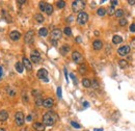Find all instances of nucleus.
Here are the masks:
<instances>
[{"instance_id": "nucleus-31", "label": "nucleus", "mask_w": 135, "mask_h": 131, "mask_svg": "<svg viewBox=\"0 0 135 131\" xmlns=\"http://www.w3.org/2000/svg\"><path fill=\"white\" fill-rule=\"evenodd\" d=\"M46 5H47V3H46V2H44V1H41V2H40V10H41L42 12H45Z\"/></svg>"}, {"instance_id": "nucleus-2", "label": "nucleus", "mask_w": 135, "mask_h": 131, "mask_svg": "<svg viewBox=\"0 0 135 131\" xmlns=\"http://www.w3.org/2000/svg\"><path fill=\"white\" fill-rule=\"evenodd\" d=\"M85 6V1L83 0H75V1L72 2V8L75 13H81V10Z\"/></svg>"}, {"instance_id": "nucleus-39", "label": "nucleus", "mask_w": 135, "mask_h": 131, "mask_svg": "<svg viewBox=\"0 0 135 131\" xmlns=\"http://www.w3.org/2000/svg\"><path fill=\"white\" fill-rule=\"evenodd\" d=\"M70 77L72 78V80H73V81H74V83H75V84H77V80H76V76H75V75H74V74H73V73H71V74H70Z\"/></svg>"}, {"instance_id": "nucleus-23", "label": "nucleus", "mask_w": 135, "mask_h": 131, "mask_svg": "<svg viewBox=\"0 0 135 131\" xmlns=\"http://www.w3.org/2000/svg\"><path fill=\"white\" fill-rule=\"evenodd\" d=\"M87 72V68H86V66L85 65H83V64H81V66L79 67V73L80 74H82V75H84L85 73Z\"/></svg>"}, {"instance_id": "nucleus-54", "label": "nucleus", "mask_w": 135, "mask_h": 131, "mask_svg": "<svg viewBox=\"0 0 135 131\" xmlns=\"http://www.w3.org/2000/svg\"><path fill=\"white\" fill-rule=\"evenodd\" d=\"M0 131H5L4 128H0Z\"/></svg>"}, {"instance_id": "nucleus-14", "label": "nucleus", "mask_w": 135, "mask_h": 131, "mask_svg": "<svg viewBox=\"0 0 135 131\" xmlns=\"http://www.w3.org/2000/svg\"><path fill=\"white\" fill-rule=\"evenodd\" d=\"M32 127L36 131H44L45 130V125L43 124V123H40V122H35V123H33V126Z\"/></svg>"}, {"instance_id": "nucleus-6", "label": "nucleus", "mask_w": 135, "mask_h": 131, "mask_svg": "<svg viewBox=\"0 0 135 131\" xmlns=\"http://www.w3.org/2000/svg\"><path fill=\"white\" fill-rule=\"evenodd\" d=\"M47 77H48V72H47V70H46V69L42 68V69H40L38 71V78L42 79V80H44L46 82H48L49 79Z\"/></svg>"}, {"instance_id": "nucleus-41", "label": "nucleus", "mask_w": 135, "mask_h": 131, "mask_svg": "<svg viewBox=\"0 0 135 131\" xmlns=\"http://www.w3.org/2000/svg\"><path fill=\"white\" fill-rule=\"evenodd\" d=\"M110 3H111V6L114 7V5H117V4H119V1H117V0H114V1H110Z\"/></svg>"}, {"instance_id": "nucleus-5", "label": "nucleus", "mask_w": 135, "mask_h": 131, "mask_svg": "<svg viewBox=\"0 0 135 131\" xmlns=\"http://www.w3.org/2000/svg\"><path fill=\"white\" fill-rule=\"evenodd\" d=\"M42 58H41V55H40L39 51L34 50L31 52L30 54V61H33L34 64H39V62H41Z\"/></svg>"}, {"instance_id": "nucleus-52", "label": "nucleus", "mask_w": 135, "mask_h": 131, "mask_svg": "<svg viewBox=\"0 0 135 131\" xmlns=\"http://www.w3.org/2000/svg\"><path fill=\"white\" fill-rule=\"evenodd\" d=\"M52 43L54 44V46H56V45H57V41H53V40H52Z\"/></svg>"}, {"instance_id": "nucleus-44", "label": "nucleus", "mask_w": 135, "mask_h": 131, "mask_svg": "<svg viewBox=\"0 0 135 131\" xmlns=\"http://www.w3.org/2000/svg\"><path fill=\"white\" fill-rule=\"evenodd\" d=\"M73 20H74V17H73V16H70V17H68L67 21H68V22H72Z\"/></svg>"}, {"instance_id": "nucleus-12", "label": "nucleus", "mask_w": 135, "mask_h": 131, "mask_svg": "<svg viewBox=\"0 0 135 131\" xmlns=\"http://www.w3.org/2000/svg\"><path fill=\"white\" fill-rule=\"evenodd\" d=\"M10 38L13 40V41H18V40L21 38V33H20L19 31H17V30H14L10 33Z\"/></svg>"}, {"instance_id": "nucleus-40", "label": "nucleus", "mask_w": 135, "mask_h": 131, "mask_svg": "<svg viewBox=\"0 0 135 131\" xmlns=\"http://www.w3.org/2000/svg\"><path fill=\"white\" fill-rule=\"evenodd\" d=\"M129 29H130L131 32H135V23L131 24V25H130V28H129Z\"/></svg>"}, {"instance_id": "nucleus-46", "label": "nucleus", "mask_w": 135, "mask_h": 131, "mask_svg": "<svg viewBox=\"0 0 135 131\" xmlns=\"http://www.w3.org/2000/svg\"><path fill=\"white\" fill-rule=\"evenodd\" d=\"M2 76H3V70H2V67L0 66V79H1Z\"/></svg>"}, {"instance_id": "nucleus-26", "label": "nucleus", "mask_w": 135, "mask_h": 131, "mask_svg": "<svg viewBox=\"0 0 135 131\" xmlns=\"http://www.w3.org/2000/svg\"><path fill=\"white\" fill-rule=\"evenodd\" d=\"M7 94H8V96H10V97L16 96V91H15V89H13L11 86L7 87Z\"/></svg>"}, {"instance_id": "nucleus-19", "label": "nucleus", "mask_w": 135, "mask_h": 131, "mask_svg": "<svg viewBox=\"0 0 135 131\" xmlns=\"http://www.w3.org/2000/svg\"><path fill=\"white\" fill-rule=\"evenodd\" d=\"M15 67H16V70H17V72L18 73H22L23 70H24V66H23V64L22 62H20V61L17 62Z\"/></svg>"}, {"instance_id": "nucleus-16", "label": "nucleus", "mask_w": 135, "mask_h": 131, "mask_svg": "<svg viewBox=\"0 0 135 131\" xmlns=\"http://www.w3.org/2000/svg\"><path fill=\"white\" fill-rule=\"evenodd\" d=\"M8 118V113L6 110H1L0 111V122H5Z\"/></svg>"}, {"instance_id": "nucleus-43", "label": "nucleus", "mask_w": 135, "mask_h": 131, "mask_svg": "<svg viewBox=\"0 0 135 131\" xmlns=\"http://www.w3.org/2000/svg\"><path fill=\"white\" fill-rule=\"evenodd\" d=\"M131 46H130V48L132 47V48H134V49H135V39H133V40H132V41H131Z\"/></svg>"}, {"instance_id": "nucleus-35", "label": "nucleus", "mask_w": 135, "mask_h": 131, "mask_svg": "<svg viewBox=\"0 0 135 131\" xmlns=\"http://www.w3.org/2000/svg\"><path fill=\"white\" fill-rule=\"evenodd\" d=\"M119 23H120V26H125V25H127V20H126L125 18H122L119 21Z\"/></svg>"}, {"instance_id": "nucleus-15", "label": "nucleus", "mask_w": 135, "mask_h": 131, "mask_svg": "<svg viewBox=\"0 0 135 131\" xmlns=\"http://www.w3.org/2000/svg\"><path fill=\"white\" fill-rule=\"evenodd\" d=\"M93 47L95 50H100V49H102V47H103V43L100 41V40H96V41H94V43H93Z\"/></svg>"}, {"instance_id": "nucleus-11", "label": "nucleus", "mask_w": 135, "mask_h": 131, "mask_svg": "<svg viewBox=\"0 0 135 131\" xmlns=\"http://www.w3.org/2000/svg\"><path fill=\"white\" fill-rule=\"evenodd\" d=\"M23 66H24V68L28 71H31L32 70V65H31V61L28 59L27 57H23V61H22Z\"/></svg>"}, {"instance_id": "nucleus-48", "label": "nucleus", "mask_w": 135, "mask_h": 131, "mask_svg": "<svg viewBox=\"0 0 135 131\" xmlns=\"http://www.w3.org/2000/svg\"><path fill=\"white\" fill-rule=\"evenodd\" d=\"M23 99H24V101H25V102H28V98H27L26 94H24V95H23Z\"/></svg>"}, {"instance_id": "nucleus-13", "label": "nucleus", "mask_w": 135, "mask_h": 131, "mask_svg": "<svg viewBox=\"0 0 135 131\" xmlns=\"http://www.w3.org/2000/svg\"><path fill=\"white\" fill-rule=\"evenodd\" d=\"M53 104H54V101H53L52 98H47V99H45L44 100V102H43V106H45L46 108L52 107Z\"/></svg>"}, {"instance_id": "nucleus-24", "label": "nucleus", "mask_w": 135, "mask_h": 131, "mask_svg": "<svg viewBox=\"0 0 135 131\" xmlns=\"http://www.w3.org/2000/svg\"><path fill=\"white\" fill-rule=\"evenodd\" d=\"M34 19H35L36 22H39V23H43L44 22V17L41 14H36L35 16H34Z\"/></svg>"}, {"instance_id": "nucleus-30", "label": "nucleus", "mask_w": 135, "mask_h": 131, "mask_svg": "<svg viewBox=\"0 0 135 131\" xmlns=\"http://www.w3.org/2000/svg\"><path fill=\"white\" fill-rule=\"evenodd\" d=\"M64 32H65V35H72V29L70 27H65Z\"/></svg>"}, {"instance_id": "nucleus-42", "label": "nucleus", "mask_w": 135, "mask_h": 131, "mask_svg": "<svg viewBox=\"0 0 135 131\" xmlns=\"http://www.w3.org/2000/svg\"><path fill=\"white\" fill-rule=\"evenodd\" d=\"M26 121H27V122H31V121H32V116H31V115H28V116H26Z\"/></svg>"}, {"instance_id": "nucleus-25", "label": "nucleus", "mask_w": 135, "mask_h": 131, "mask_svg": "<svg viewBox=\"0 0 135 131\" xmlns=\"http://www.w3.org/2000/svg\"><path fill=\"white\" fill-rule=\"evenodd\" d=\"M119 66L122 69H125V68L128 67V62H127V60H125V59H120V60H119Z\"/></svg>"}, {"instance_id": "nucleus-7", "label": "nucleus", "mask_w": 135, "mask_h": 131, "mask_svg": "<svg viewBox=\"0 0 135 131\" xmlns=\"http://www.w3.org/2000/svg\"><path fill=\"white\" fill-rule=\"evenodd\" d=\"M130 46H128V45H126V46H123V47H120L119 49H117V54H119L120 56H126L128 55V53L130 52Z\"/></svg>"}, {"instance_id": "nucleus-18", "label": "nucleus", "mask_w": 135, "mask_h": 131, "mask_svg": "<svg viewBox=\"0 0 135 131\" xmlns=\"http://www.w3.org/2000/svg\"><path fill=\"white\" fill-rule=\"evenodd\" d=\"M69 52H70V46H68V45H64V46L60 48V53H61L62 55H65V54Z\"/></svg>"}, {"instance_id": "nucleus-27", "label": "nucleus", "mask_w": 135, "mask_h": 131, "mask_svg": "<svg viewBox=\"0 0 135 131\" xmlns=\"http://www.w3.org/2000/svg\"><path fill=\"white\" fill-rule=\"evenodd\" d=\"M43 102H44V100L41 98V96H39V97H36L35 98V105L36 106H42Z\"/></svg>"}, {"instance_id": "nucleus-9", "label": "nucleus", "mask_w": 135, "mask_h": 131, "mask_svg": "<svg viewBox=\"0 0 135 131\" xmlns=\"http://www.w3.org/2000/svg\"><path fill=\"white\" fill-rule=\"evenodd\" d=\"M33 39H34V32L32 30H29L28 32H26V35L24 36V41L26 44H31L33 42Z\"/></svg>"}, {"instance_id": "nucleus-38", "label": "nucleus", "mask_w": 135, "mask_h": 131, "mask_svg": "<svg viewBox=\"0 0 135 131\" xmlns=\"http://www.w3.org/2000/svg\"><path fill=\"white\" fill-rule=\"evenodd\" d=\"M61 96H62V91H61V87L58 86V87H57V97H58V98H61Z\"/></svg>"}, {"instance_id": "nucleus-28", "label": "nucleus", "mask_w": 135, "mask_h": 131, "mask_svg": "<svg viewBox=\"0 0 135 131\" xmlns=\"http://www.w3.org/2000/svg\"><path fill=\"white\" fill-rule=\"evenodd\" d=\"M97 14H98V16H104L105 14H106V10L104 7H100V8H98V10H97Z\"/></svg>"}, {"instance_id": "nucleus-3", "label": "nucleus", "mask_w": 135, "mask_h": 131, "mask_svg": "<svg viewBox=\"0 0 135 131\" xmlns=\"http://www.w3.org/2000/svg\"><path fill=\"white\" fill-rule=\"evenodd\" d=\"M15 121H16V124L18 126H22L25 122V116L23 115L22 111H17L16 112V116H15Z\"/></svg>"}, {"instance_id": "nucleus-10", "label": "nucleus", "mask_w": 135, "mask_h": 131, "mask_svg": "<svg viewBox=\"0 0 135 131\" xmlns=\"http://www.w3.org/2000/svg\"><path fill=\"white\" fill-rule=\"evenodd\" d=\"M61 35H62V32L59 29H54L52 32H51V36H52L53 41H57V40H59L60 38H61Z\"/></svg>"}, {"instance_id": "nucleus-33", "label": "nucleus", "mask_w": 135, "mask_h": 131, "mask_svg": "<svg viewBox=\"0 0 135 131\" xmlns=\"http://www.w3.org/2000/svg\"><path fill=\"white\" fill-rule=\"evenodd\" d=\"M56 5L58 6L59 8H64L65 6V1H57L56 2Z\"/></svg>"}, {"instance_id": "nucleus-8", "label": "nucleus", "mask_w": 135, "mask_h": 131, "mask_svg": "<svg viewBox=\"0 0 135 131\" xmlns=\"http://www.w3.org/2000/svg\"><path fill=\"white\" fill-rule=\"evenodd\" d=\"M72 58H73V60L76 64H82V61H83V57H82L81 53L78 52V51H74L73 54H72Z\"/></svg>"}, {"instance_id": "nucleus-29", "label": "nucleus", "mask_w": 135, "mask_h": 131, "mask_svg": "<svg viewBox=\"0 0 135 131\" xmlns=\"http://www.w3.org/2000/svg\"><path fill=\"white\" fill-rule=\"evenodd\" d=\"M117 18H122L123 17V15H124V10H115V14H114Z\"/></svg>"}, {"instance_id": "nucleus-32", "label": "nucleus", "mask_w": 135, "mask_h": 131, "mask_svg": "<svg viewBox=\"0 0 135 131\" xmlns=\"http://www.w3.org/2000/svg\"><path fill=\"white\" fill-rule=\"evenodd\" d=\"M106 12H107L109 15H114V14H115V10H114V7H113V6H110L107 10H106Z\"/></svg>"}, {"instance_id": "nucleus-36", "label": "nucleus", "mask_w": 135, "mask_h": 131, "mask_svg": "<svg viewBox=\"0 0 135 131\" xmlns=\"http://www.w3.org/2000/svg\"><path fill=\"white\" fill-rule=\"evenodd\" d=\"M91 86H93L94 89H98V87H99V83H98V81L96 79H94L93 82H91Z\"/></svg>"}, {"instance_id": "nucleus-51", "label": "nucleus", "mask_w": 135, "mask_h": 131, "mask_svg": "<svg viewBox=\"0 0 135 131\" xmlns=\"http://www.w3.org/2000/svg\"><path fill=\"white\" fill-rule=\"evenodd\" d=\"M25 2H26V1H25V0H23V1H18V3H20V4H23V3H25Z\"/></svg>"}, {"instance_id": "nucleus-50", "label": "nucleus", "mask_w": 135, "mask_h": 131, "mask_svg": "<svg viewBox=\"0 0 135 131\" xmlns=\"http://www.w3.org/2000/svg\"><path fill=\"white\" fill-rule=\"evenodd\" d=\"M94 131H103V128H100V129H97V128H95Z\"/></svg>"}, {"instance_id": "nucleus-20", "label": "nucleus", "mask_w": 135, "mask_h": 131, "mask_svg": "<svg viewBox=\"0 0 135 131\" xmlns=\"http://www.w3.org/2000/svg\"><path fill=\"white\" fill-rule=\"evenodd\" d=\"M39 35H41V36H43V38H45V36H47L48 35V29L46 27H43V28H41V29L39 30Z\"/></svg>"}, {"instance_id": "nucleus-17", "label": "nucleus", "mask_w": 135, "mask_h": 131, "mask_svg": "<svg viewBox=\"0 0 135 131\" xmlns=\"http://www.w3.org/2000/svg\"><path fill=\"white\" fill-rule=\"evenodd\" d=\"M45 13L47 14V15H52L53 14V6L51 4H49L47 3V5H46V8H45Z\"/></svg>"}, {"instance_id": "nucleus-34", "label": "nucleus", "mask_w": 135, "mask_h": 131, "mask_svg": "<svg viewBox=\"0 0 135 131\" xmlns=\"http://www.w3.org/2000/svg\"><path fill=\"white\" fill-rule=\"evenodd\" d=\"M2 15H3V16L5 17V19H6V21H7V22H11V21H13V19H11L10 17L7 15V14H6V12H5V10H3V12H2Z\"/></svg>"}, {"instance_id": "nucleus-53", "label": "nucleus", "mask_w": 135, "mask_h": 131, "mask_svg": "<svg viewBox=\"0 0 135 131\" xmlns=\"http://www.w3.org/2000/svg\"><path fill=\"white\" fill-rule=\"evenodd\" d=\"M76 41H77V42H81V39H80V38H77Z\"/></svg>"}, {"instance_id": "nucleus-45", "label": "nucleus", "mask_w": 135, "mask_h": 131, "mask_svg": "<svg viewBox=\"0 0 135 131\" xmlns=\"http://www.w3.org/2000/svg\"><path fill=\"white\" fill-rule=\"evenodd\" d=\"M64 72H65V79H67V81H69V78H68V71H67V69H65V70H64Z\"/></svg>"}, {"instance_id": "nucleus-47", "label": "nucleus", "mask_w": 135, "mask_h": 131, "mask_svg": "<svg viewBox=\"0 0 135 131\" xmlns=\"http://www.w3.org/2000/svg\"><path fill=\"white\" fill-rule=\"evenodd\" d=\"M128 3L130 5H133V4H135V0H128Z\"/></svg>"}, {"instance_id": "nucleus-4", "label": "nucleus", "mask_w": 135, "mask_h": 131, "mask_svg": "<svg viewBox=\"0 0 135 131\" xmlns=\"http://www.w3.org/2000/svg\"><path fill=\"white\" fill-rule=\"evenodd\" d=\"M88 21V15L86 13H84V12H81V13H79L78 14V16H77V22H78L79 24H85L86 22Z\"/></svg>"}, {"instance_id": "nucleus-49", "label": "nucleus", "mask_w": 135, "mask_h": 131, "mask_svg": "<svg viewBox=\"0 0 135 131\" xmlns=\"http://www.w3.org/2000/svg\"><path fill=\"white\" fill-rule=\"evenodd\" d=\"M83 106H84V107H88V106H90V103H88V102H86V101L83 102Z\"/></svg>"}, {"instance_id": "nucleus-37", "label": "nucleus", "mask_w": 135, "mask_h": 131, "mask_svg": "<svg viewBox=\"0 0 135 131\" xmlns=\"http://www.w3.org/2000/svg\"><path fill=\"white\" fill-rule=\"evenodd\" d=\"M71 125L73 126L74 128H76V129H80V125L78 123H76V122H74V121H72L71 122Z\"/></svg>"}, {"instance_id": "nucleus-21", "label": "nucleus", "mask_w": 135, "mask_h": 131, "mask_svg": "<svg viewBox=\"0 0 135 131\" xmlns=\"http://www.w3.org/2000/svg\"><path fill=\"white\" fill-rule=\"evenodd\" d=\"M123 42V38L120 35H113L112 38V43L113 44H120Z\"/></svg>"}, {"instance_id": "nucleus-22", "label": "nucleus", "mask_w": 135, "mask_h": 131, "mask_svg": "<svg viewBox=\"0 0 135 131\" xmlns=\"http://www.w3.org/2000/svg\"><path fill=\"white\" fill-rule=\"evenodd\" d=\"M82 84H83V86L84 87H90L91 86V81L88 78H83Z\"/></svg>"}, {"instance_id": "nucleus-1", "label": "nucleus", "mask_w": 135, "mask_h": 131, "mask_svg": "<svg viewBox=\"0 0 135 131\" xmlns=\"http://www.w3.org/2000/svg\"><path fill=\"white\" fill-rule=\"evenodd\" d=\"M56 121H57V116L52 110L47 111L43 116V123H44L45 126H52V125L55 124Z\"/></svg>"}]
</instances>
